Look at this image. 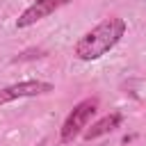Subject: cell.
Returning <instances> with one entry per match:
<instances>
[{
	"label": "cell",
	"mask_w": 146,
	"mask_h": 146,
	"mask_svg": "<svg viewBox=\"0 0 146 146\" xmlns=\"http://www.w3.org/2000/svg\"><path fill=\"white\" fill-rule=\"evenodd\" d=\"M98 112V98H84L80 100L68 116L64 119L62 128H59V141L62 144H71L75 137H80L84 132V128H89V121L94 119V114Z\"/></svg>",
	"instance_id": "7a4b0ae2"
},
{
	"label": "cell",
	"mask_w": 146,
	"mask_h": 146,
	"mask_svg": "<svg viewBox=\"0 0 146 146\" xmlns=\"http://www.w3.org/2000/svg\"><path fill=\"white\" fill-rule=\"evenodd\" d=\"M68 2H73V0H36V2H32V5L16 18V27H18V30H25V27H30V25L48 18V16L55 14L57 9L66 7Z\"/></svg>",
	"instance_id": "277c9868"
},
{
	"label": "cell",
	"mask_w": 146,
	"mask_h": 146,
	"mask_svg": "<svg viewBox=\"0 0 146 146\" xmlns=\"http://www.w3.org/2000/svg\"><path fill=\"white\" fill-rule=\"evenodd\" d=\"M121 123H123V114H121V112H110V114H105L103 119H98L96 123H91V128H84L82 139H84V141H91V139L105 137V135L114 132Z\"/></svg>",
	"instance_id": "5b68a950"
},
{
	"label": "cell",
	"mask_w": 146,
	"mask_h": 146,
	"mask_svg": "<svg viewBox=\"0 0 146 146\" xmlns=\"http://www.w3.org/2000/svg\"><path fill=\"white\" fill-rule=\"evenodd\" d=\"M55 91L52 82L46 80H21L14 84H7L0 89V105H7L11 100H21V98H34V96H43Z\"/></svg>",
	"instance_id": "3957f363"
},
{
	"label": "cell",
	"mask_w": 146,
	"mask_h": 146,
	"mask_svg": "<svg viewBox=\"0 0 146 146\" xmlns=\"http://www.w3.org/2000/svg\"><path fill=\"white\" fill-rule=\"evenodd\" d=\"M125 30H128V25L123 18L107 16L75 41L73 55L80 62H96V59L105 57L112 48L119 46V41L125 36Z\"/></svg>",
	"instance_id": "6da1fadb"
}]
</instances>
